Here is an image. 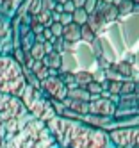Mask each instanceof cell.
Here are the masks:
<instances>
[{
	"instance_id": "5",
	"label": "cell",
	"mask_w": 139,
	"mask_h": 148,
	"mask_svg": "<svg viewBox=\"0 0 139 148\" xmlns=\"http://www.w3.org/2000/svg\"><path fill=\"white\" fill-rule=\"evenodd\" d=\"M27 86L29 80L20 62L13 56L0 57V93L20 98Z\"/></svg>"
},
{
	"instance_id": "4",
	"label": "cell",
	"mask_w": 139,
	"mask_h": 148,
	"mask_svg": "<svg viewBox=\"0 0 139 148\" xmlns=\"http://www.w3.org/2000/svg\"><path fill=\"white\" fill-rule=\"evenodd\" d=\"M34 116H32L25 103L18 97H11V95H2L0 93V125L4 129L5 137L20 130L25 123H29Z\"/></svg>"
},
{
	"instance_id": "10",
	"label": "cell",
	"mask_w": 139,
	"mask_h": 148,
	"mask_svg": "<svg viewBox=\"0 0 139 148\" xmlns=\"http://www.w3.org/2000/svg\"><path fill=\"white\" fill-rule=\"evenodd\" d=\"M21 2H23V0H0V14L11 18V14L20 7Z\"/></svg>"
},
{
	"instance_id": "6",
	"label": "cell",
	"mask_w": 139,
	"mask_h": 148,
	"mask_svg": "<svg viewBox=\"0 0 139 148\" xmlns=\"http://www.w3.org/2000/svg\"><path fill=\"white\" fill-rule=\"evenodd\" d=\"M21 102L25 103L27 111L34 116L36 120H39L41 123H47L50 121L53 116H55V107L50 103V100L45 97V95H41V91H38L34 86H29L25 88V91L21 93Z\"/></svg>"
},
{
	"instance_id": "12",
	"label": "cell",
	"mask_w": 139,
	"mask_h": 148,
	"mask_svg": "<svg viewBox=\"0 0 139 148\" xmlns=\"http://www.w3.org/2000/svg\"><path fill=\"white\" fill-rule=\"evenodd\" d=\"M111 148H127V146H111Z\"/></svg>"
},
{
	"instance_id": "9",
	"label": "cell",
	"mask_w": 139,
	"mask_h": 148,
	"mask_svg": "<svg viewBox=\"0 0 139 148\" xmlns=\"http://www.w3.org/2000/svg\"><path fill=\"white\" fill-rule=\"evenodd\" d=\"M43 88H45V91L50 95V97L53 98H57V100H66L68 97V89L66 86L62 84V80L59 77H47V79H43Z\"/></svg>"
},
{
	"instance_id": "8",
	"label": "cell",
	"mask_w": 139,
	"mask_h": 148,
	"mask_svg": "<svg viewBox=\"0 0 139 148\" xmlns=\"http://www.w3.org/2000/svg\"><path fill=\"white\" fill-rule=\"evenodd\" d=\"M13 48H14V38H13L11 18L0 14V57L11 56Z\"/></svg>"
},
{
	"instance_id": "3",
	"label": "cell",
	"mask_w": 139,
	"mask_h": 148,
	"mask_svg": "<svg viewBox=\"0 0 139 148\" xmlns=\"http://www.w3.org/2000/svg\"><path fill=\"white\" fill-rule=\"evenodd\" d=\"M5 148H59L45 123L32 118L20 130L5 137Z\"/></svg>"
},
{
	"instance_id": "2",
	"label": "cell",
	"mask_w": 139,
	"mask_h": 148,
	"mask_svg": "<svg viewBox=\"0 0 139 148\" xmlns=\"http://www.w3.org/2000/svg\"><path fill=\"white\" fill-rule=\"evenodd\" d=\"M59 148H111L109 132L55 114L45 123Z\"/></svg>"
},
{
	"instance_id": "11",
	"label": "cell",
	"mask_w": 139,
	"mask_h": 148,
	"mask_svg": "<svg viewBox=\"0 0 139 148\" xmlns=\"http://www.w3.org/2000/svg\"><path fill=\"white\" fill-rule=\"evenodd\" d=\"M0 148H5V134H4L2 125H0Z\"/></svg>"
},
{
	"instance_id": "7",
	"label": "cell",
	"mask_w": 139,
	"mask_h": 148,
	"mask_svg": "<svg viewBox=\"0 0 139 148\" xmlns=\"http://www.w3.org/2000/svg\"><path fill=\"white\" fill-rule=\"evenodd\" d=\"M109 139L112 146L139 148V125L134 127H118L109 132Z\"/></svg>"
},
{
	"instance_id": "1",
	"label": "cell",
	"mask_w": 139,
	"mask_h": 148,
	"mask_svg": "<svg viewBox=\"0 0 139 148\" xmlns=\"http://www.w3.org/2000/svg\"><path fill=\"white\" fill-rule=\"evenodd\" d=\"M96 13L116 23L73 11L62 38L71 45L73 64L66 68L68 97L84 89L86 112L114 116L111 95H136L139 82V0H84Z\"/></svg>"
}]
</instances>
